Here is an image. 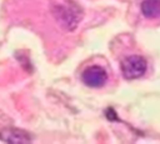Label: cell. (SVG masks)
Wrapping results in <instances>:
<instances>
[{
    "instance_id": "277c9868",
    "label": "cell",
    "mask_w": 160,
    "mask_h": 144,
    "mask_svg": "<svg viewBox=\"0 0 160 144\" xmlns=\"http://www.w3.org/2000/svg\"><path fill=\"white\" fill-rule=\"evenodd\" d=\"M0 139L5 143H29L32 140L31 135L24 130L8 128L0 131Z\"/></svg>"
},
{
    "instance_id": "6da1fadb",
    "label": "cell",
    "mask_w": 160,
    "mask_h": 144,
    "mask_svg": "<svg viewBox=\"0 0 160 144\" xmlns=\"http://www.w3.org/2000/svg\"><path fill=\"white\" fill-rule=\"evenodd\" d=\"M55 19L66 29L72 30L82 16L81 9L71 0H55L51 4Z\"/></svg>"
},
{
    "instance_id": "7a4b0ae2",
    "label": "cell",
    "mask_w": 160,
    "mask_h": 144,
    "mask_svg": "<svg viewBox=\"0 0 160 144\" xmlns=\"http://www.w3.org/2000/svg\"><path fill=\"white\" fill-rule=\"evenodd\" d=\"M121 71L125 79H138L146 71V60L140 55L126 56L121 63Z\"/></svg>"
},
{
    "instance_id": "3957f363",
    "label": "cell",
    "mask_w": 160,
    "mask_h": 144,
    "mask_svg": "<svg viewBox=\"0 0 160 144\" xmlns=\"http://www.w3.org/2000/svg\"><path fill=\"white\" fill-rule=\"evenodd\" d=\"M82 81L90 86V88H100L105 84L106 79H108V74L105 71V69H102L101 66H90L88 68L81 76Z\"/></svg>"
},
{
    "instance_id": "5b68a950",
    "label": "cell",
    "mask_w": 160,
    "mask_h": 144,
    "mask_svg": "<svg viewBox=\"0 0 160 144\" xmlns=\"http://www.w3.org/2000/svg\"><path fill=\"white\" fill-rule=\"evenodd\" d=\"M141 13L149 19L160 16V0H142L141 1Z\"/></svg>"
}]
</instances>
